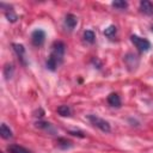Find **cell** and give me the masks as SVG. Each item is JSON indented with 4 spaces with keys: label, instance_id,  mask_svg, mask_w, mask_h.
I'll use <instances>...</instances> for the list:
<instances>
[{
    "label": "cell",
    "instance_id": "7c38bea8",
    "mask_svg": "<svg viewBox=\"0 0 153 153\" xmlns=\"http://www.w3.org/2000/svg\"><path fill=\"white\" fill-rule=\"evenodd\" d=\"M57 112L61 116H69L71 115V109H69L68 105H60L57 108Z\"/></svg>",
    "mask_w": 153,
    "mask_h": 153
},
{
    "label": "cell",
    "instance_id": "277c9868",
    "mask_svg": "<svg viewBox=\"0 0 153 153\" xmlns=\"http://www.w3.org/2000/svg\"><path fill=\"white\" fill-rule=\"evenodd\" d=\"M44 39H45V32L41 29H37L31 33V41L35 47H41L44 43Z\"/></svg>",
    "mask_w": 153,
    "mask_h": 153
},
{
    "label": "cell",
    "instance_id": "5b68a950",
    "mask_svg": "<svg viewBox=\"0 0 153 153\" xmlns=\"http://www.w3.org/2000/svg\"><path fill=\"white\" fill-rule=\"evenodd\" d=\"M140 11L147 16L153 14V4L148 0H141L140 1Z\"/></svg>",
    "mask_w": 153,
    "mask_h": 153
},
{
    "label": "cell",
    "instance_id": "9a60e30c",
    "mask_svg": "<svg viewBox=\"0 0 153 153\" xmlns=\"http://www.w3.org/2000/svg\"><path fill=\"white\" fill-rule=\"evenodd\" d=\"M6 18L8 19V22H11V23H14L17 19H18V17H17V14L14 13V11L12 10V8H10V10H7L6 11Z\"/></svg>",
    "mask_w": 153,
    "mask_h": 153
},
{
    "label": "cell",
    "instance_id": "4fadbf2b",
    "mask_svg": "<svg viewBox=\"0 0 153 153\" xmlns=\"http://www.w3.org/2000/svg\"><path fill=\"white\" fill-rule=\"evenodd\" d=\"M111 5H112L115 8H118V10H124V8L128 7L127 1H124V0H116V1H112Z\"/></svg>",
    "mask_w": 153,
    "mask_h": 153
},
{
    "label": "cell",
    "instance_id": "e0dca14e",
    "mask_svg": "<svg viewBox=\"0 0 153 153\" xmlns=\"http://www.w3.org/2000/svg\"><path fill=\"white\" fill-rule=\"evenodd\" d=\"M36 127H38V128H44V129H49V128H50V123H48V122H37V123H36Z\"/></svg>",
    "mask_w": 153,
    "mask_h": 153
},
{
    "label": "cell",
    "instance_id": "52a82bcc",
    "mask_svg": "<svg viewBox=\"0 0 153 153\" xmlns=\"http://www.w3.org/2000/svg\"><path fill=\"white\" fill-rule=\"evenodd\" d=\"M108 103L114 108H120L121 106V98L117 93H110L108 96Z\"/></svg>",
    "mask_w": 153,
    "mask_h": 153
},
{
    "label": "cell",
    "instance_id": "5bb4252c",
    "mask_svg": "<svg viewBox=\"0 0 153 153\" xmlns=\"http://www.w3.org/2000/svg\"><path fill=\"white\" fill-rule=\"evenodd\" d=\"M59 147L62 148V149H66V148H71L73 146V143L69 141V140H66V139H59V142H57Z\"/></svg>",
    "mask_w": 153,
    "mask_h": 153
},
{
    "label": "cell",
    "instance_id": "2e32d148",
    "mask_svg": "<svg viewBox=\"0 0 153 153\" xmlns=\"http://www.w3.org/2000/svg\"><path fill=\"white\" fill-rule=\"evenodd\" d=\"M116 32H117V29H116L115 25H110L109 27H106V29L104 30V35H105L106 37H112V36L116 35Z\"/></svg>",
    "mask_w": 153,
    "mask_h": 153
},
{
    "label": "cell",
    "instance_id": "ba28073f",
    "mask_svg": "<svg viewBox=\"0 0 153 153\" xmlns=\"http://www.w3.org/2000/svg\"><path fill=\"white\" fill-rule=\"evenodd\" d=\"M7 152L8 153H31L29 149L24 148L23 146H19V145H10L7 146Z\"/></svg>",
    "mask_w": 153,
    "mask_h": 153
},
{
    "label": "cell",
    "instance_id": "9c48e42d",
    "mask_svg": "<svg viewBox=\"0 0 153 153\" xmlns=\"http://www.w3.org/2000/svg\"><path fill=\"white\" fill-rule=\"evenodd\" d=\"M13 49H14V51H16V54L18 55V57L22 60V62L23 63H25V61H24V57H25V49H24V47L22 45V44H17V43H14L13 44Z\"/></svg>",
    "mask_w": 153,
    "mask_h": 153
},
{
    "label": "cell",
    "instance_id": "ac0fdd59",
    "mask_svg": "<svg viewBox=\"0 0 153 153\" xmlns=\"http://www.w3.org/2000/svg\"><path fill=\"white\" fill-rule=\"evenodd\" d=\"M69 134L75 135V136H79V137H84V135H82V133H81V131H74V130H71V131H69Z\"/></svg>",
    "mask_w": 153,
    "mask_h": 153
},
{
    "label": "cell",
    "instance_id": "6da1fadb",
    "mask_svg": "<svg viewBox=\"0 0 153 153\" xmlns=\"http://www.w3.org/2000/svg\"><path fill=\"white\" fill-rule=\"evenodd\" d=\"M65 43L61 41L54 42L51 47V53L50 56L47 60V68L50 71H55L59 65L62 63L63 61V55H65Z\"/></svg>",
    "mask_w": 153,
    "mask_h": 153
},
{
    "label": "cell",
    "instance_id": "8992f818",
    "mask_svg": "<svg viewBox=\"0 0 153 153\" xmlns=\"http://www.w3.org/2000/svg\"><path fill=\"white\" fill-rule=\"evenodd\" d=\"M76 23H78V19H76V17L74 14L69 13V14L66 16V18H65V25H66V27L68 30H73L76 26Z\"/></svg>",
    "mask_w": 153,
    "mask_h": 153
},
{
    "label": "cell",
    "instance_id": "d6986e66",
    "mask_svg": "<svg viewBox=\"0 0 153 153\" xmlns=\"http://www.w3.org/2000/svg\"><path fill=\"white\" fill-rule=\"evenodd\" d=\"M152 31H153V26H152Z\"/></svg>",
    "mask_w": 153,
    "mask_h": 153
},
{
    "label": "cell",
    "instance_id": "7a4b0ae2",
    "mask_svg": "<svg viewBox=\"0 0 153 153\" xmlns=\"http://www.w3.org/2000/svg\"><path fill=\"white\" fill-rule=\"evenodd\" d=\"M87 118H88V121H90L94 127L99 128L102 131H104V133H109V131L111 130L110 124H109L105 120H103V118H100V117H98V116H96V115H88Z\"/></svg>",
    "mask_w": 153,
    "mask_h": 153
},
{
    "label": "cell",
    "instance_id": "30bf717a",
    "mask_svg": "<svg viewBox=\"0 0 153 153\" xmlns=\"http://www.w3.org/2000/svg\"><path fill=\"white\" fill-rule=\"evenodd\" d=\"M0 134H1V136H2L4 139H10V137H12V130H11L5 123H2L1 127H0Z\"/></svg>",
    "mask_w": 153,
    "mask_h": 153
},
{
    "label": "cell",
    "instance_id": "3957f363",
    "mask_svg": "<svg viewBox=\"0 0 153 153\" xmlns=\"http://www.w3.org/2000/svg\"><path fill=\"white\" fill-rule=\"evenodd\" d=\"M130 41H131L133 44H134L140 51H142V53L148 51L149 48H151V43H149L148 39L142 38V37H139V36H136V35H131V36H130Z\"/></svg>",
    "mask_w": 153,
    "mask_h": 153
},
{
    "label": "cell",
    "instance_id": "8fae6325",
    "mask_svg": "<svg viewBox=\"0 0 153 153\" xmlns=\"http://www.w3.org/2000/svg\"><path fill=\"white\" fill-rule=\"evenodd\" d=\"M94 32L91 31V30H86L84 32V39L87 42V43H93L94 42Z\"/></svg>",
    "mask_w": 153,
    "mask_h": 153
}]
</instances>
